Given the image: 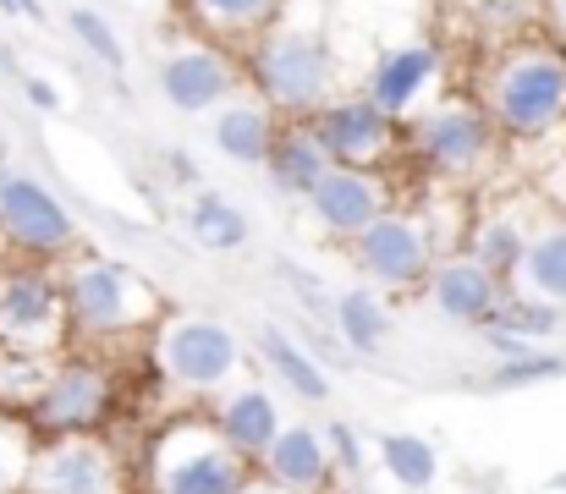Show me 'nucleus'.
I'll return each instance as SVG.
<instances>
[{"instance_id":"aec40b11","label":"nucleus","mask_w":566,"mask_h":494,"mask_svg":"<svg viewBox=\"0 0 566 494\" xmlns=\"http://www.w3.org/2000/svg\"><path fill=\"white\" fill-rule=\"evenodd\" d=\"M517 281L528 303H545V308H562L566 314V225H551L539 237H528L523 248V264H517Z\"/></svg>"},{"instance_id":"4be33fe9","label":"nucleus","mask_w":566,"mask_h":494,"mask_svg":"<svg viewBox=\"0 0 566 494\" xmlns=\"http://www.w3.org/2000/svg\"><path fill=\"white\" fill-rule=\"evenodd\" d=\"M270 176H275V187L281 192H292V198H308L319 181H325V149L308 138V127H292V133H275V149H270Z\"/></svg>"},{"instance_id":"bb28decb","label":"nucleus","mask_w":566,"mask_h":494,"mask_svg":"<svg viewBox=\"0 0 566 494\" xmlns=\"http://www.w3.org/2000/svg\"><path fill=\"white\" fill-rule=\"evenodd\" d=\"M523 248H528V237H523V225H512V220H490V225H479V237H473V264L484 270V275H517V264H523Z\"/></svg>"},{"instance_id":"6ab92c4d","label":"nucleus","mask_w":566,"mask_h":494,"mask_svg":"<svg viewBox=\"0 0 566 494\" xmlns=\"http://www.w3.org/2000/svg\"><path fill=\"white\" fill-rule=\"evenodd\" d=\"M214 149L237 165H264L275 149V111L264 99H248V94H231L220 111H214Z\"/></svg>"},{"instance_id":"9d476101","label":"nucleus","mask_w":566,"mask_h":494,"mask_svg":"<svg viewBox=\"0 0 566 494\" xmlns=\"http://www.w3.org/2000/svg\"><path fill=\"white\" fill-rule=\"evenodd\" d=\"M308 138L325 149L331 165H353V170H375L379 155L390 149L396 138V122L375 111L364 94H347V99H325L314 116H308Z\"/></svg>"},{"instance_id":"dca6fc26","label":"nucleus","mask_w":566,"mask_h":494,"mask_svg":"<svg viewBox=\"0 0 566 494\" xmlns=\"http://www.w3.org/2000/svg\"><path fill=\"white\" fill-rule=\"evenodd\" d=\"M259 479L275 494H319L331 484V451L325 434L308 423H281L270 451L259 456Z\"/></svg>"},{"instance_id":"c756f323","label":"nucleus","mask_w":566,"mask_h":494,"mask_svg":"<svg viewBox=\"0 0 566 494\" xmlns=\"http://www.w3.org/2000/svg\"><path fill=\"white\" fill-rule=\"evenodd\" d=\"M562 374H566V357H556V351H528L517 362H501L495 368V385L501 390H517V385H539V379H562Z\"/></svg>"},{"instance_id":"20e7f679","label":"nucleus","mask_w":566,"mask_h":494,"mask_svg":"<svg viewBox=\"0 0 566 494\" xmlns=\"http://www.w3.org/2000/svg\"><path fill=\"white\" fill-rule=\"evenodd\" d=\"M248 462L203 423H171L155 445V494H242Z\"/></svg>"},{"instance_id":"ddd939ff","label":"nucleus","mask_w":566,"mask_h":494,"mask_svg":"<svg viewBox=\"0 0 566 494\" xmlns=\"http://www.w3.org/2000/svg\"><path fill=\"white\" fill-rule=\"evenodd\" d=\"M160 94L182 116H209L237 94V66L214 44H182L160 61Z\"/></svg>"},{"instance_id":"0eeeda50","label":"nucleus","mask_w":566,"mask_h":494,"mask_svg":"<svg viewBox=\"0 0 566 494\" xmlns=\"http://www.w3.org/2000/svg\"><path fill=\"white\" fill-rule=\"evenodd\" d=\"M111 407V379L105 368L94 362H61L44 374L39 396L28 401V423L50 440H72V434H88Z\"/></svg>"},{"instance_id":"473e14b6","label":"nucleus","mask_w":566,"mask_h":494,"mask_svg":"<svg viewBox=\"0 0 566 494\" xmlns=\"http://www.w3.org/2000/svg\"><path fill=\"white\" fill-rule=\"evenodd\" d=\"M0 6H6L11 17H28V22H39V17H44V6H39V0H0Z\"/></svg>"},{"instance_id":"f704fd0d","label":"nucleus","mask_w":566,"mask_h":494,"mask_svg":"<svg viewBox=\"0 0 566 494\" xmlns=\"http://www.w3.org/2000/svg\"><path fill=\"white\" fill-rule=\"evenodd\" d=\"M242 494H275V490H264V484H259V490H253V484H248V490H242Z\"/></svg>"},{"instance_id":"6e6552de","label":"nucleus","mask_w":566,"mask_h":494,"mask_svg":"<svg viewBox=\"0 0 566 494\" xmlns=\"http://www.w3.org/2000/svg\"><path fill=\"white\" fill-rule=\"evenodd\" d=\"M412 133H418V155L434 165L440 176H473L495 155V127H490L484 105H468V99L423 105Z\"/></svg>"},{"instance_id":"c85d7f7f","label":"nucleus","mask_w":566,"mask_h":494,"mask_svg":"<svg viewBox=\"0 0 566 494\" xmlns=\"http://www.w3.org/2000/svg\"><path fill=\"white\" fill-rule=\"evenodd\" d=\"M28 462H33V440L22 423L0 418V494H22L28 484Z\"/></svg>"},{"instance_id":"393cba45","label":"nucleus","mask_w":566,"mask_h":494,"mask_svg":"<svg viewBox=\"0 0 566 494\" xmlns=\"http://www.w3.org/2000/svg\"><path fill=\"white\" fill-rule=\"evenodd\" d=\"M379 467H385L401 490L423 494L434 484V473H440V456H434V445H429L423 434H385V440H379Z\"/></svg>"},{"instance_id":"a878e982","label":"nucleus","mask_w":566,"mask_h":494,"mask_svg":"<svg viewBox=\"0 0 566 494\" xmlns=\"http://www.w3.org/2000/svg\"><path fill=\"white\" fill-rule=\"evenodd\" d=\"M188 231H192V242H203L209 253H231V248H242L248 220H242V209H237V203H226V198L203 192V198L188 209Z\"/></svg>"},{"instance_id":"2f4dec72","label":"nucleus","mask_w":566,"mask_h":494,"mask_svg":"<svg viewBox=\"0 0 566 494\" xmlns=\"http://www.w3.org/2000/svg\"><path fill=\"white\" fill-rule=\"evenodd\" d=\"M28 99H33L39 111H55V105H61V99H55V88H50V83H39V77H28Z\"/></svg>"},{"instance_id":"72a5a7b5","label":"nucleus","mask_w":566,"mask_h":494,"mask_svg":"<svg viewBox=\"0 0 566 494\" xmlns=\"http://www.w3.org/2000/svg\"><path fill=\"white\" fill-rule=\"evenodd\" d=\"M551 22H556V28L566 33V0H551Z\"/></svg>"},{"instance_id":"1a4fd4ad","label":"nucleus","mask_w":566,"mask_h":494,"mask_svg":"<svg viewBox=\"0 0 566 494\" xmlns=\"http://www.w3.org/2000/svg\"><path fill=\"white\" fill-rule=\"evenodd\" d=\"M0 237L28 259H55L72 248V214L44 181L0 170Z\"/></svg>"},{"instance_id":"412c9836","label":"nucleus","mask_w":566,"mask_h":494,"mask_svg":"<svg viewBox=\"0 0 566 494\" xmlns=\"http://www.w3.org/2000/svg\"><path fill=\"white\" fill-rule=\"evenodd\" d=\"M259 357L275 368V379L297 396V401H325L331 396V379H325V368L286 335V329H275V325H264L259 329Z\"/></svg>"},{"instance_id":"7c9ffc66","label":"nucleus","mask_w":566,"mask_h":494,"mask_svg":"<svg viewBox=\"0 0 566 494\" xmlns=\"http://www.w3.org/2000/svg\"><path fill=\"white\" fill-rule=\"evenodd\" d=\"M325 451H331V467L342 462V473H347V479H358V473H364V445H358V434H353L347 423H325Z\"/></svg>"},{"instance_id":"f03ea898","label":"nucleus","mask_w":566,"mask_h":494,"mask_svg":"<svg viewBox=\"0 0 566 494\" xmlns=\"http://www.w3.org/2000/svg\"><path fill=\"white\" fill-rule=\"evenodd\" d=\"M490 127L512 138H545L566 116V55L551 44H512L490 72Z\"/></svg>"},{"instance_id":"c9c22d12","label":"nucleus","mask_w":566,"mask_h":494,"mask_svg":"<svg viewBox=\"0 0 566 494\" xmlns=\"http://www.w3.org/2000/svg\"><path fill=\"white\" fill-rule=\"evenodd\" d=\"M342 494H369V490H364V484H353V490H342Z\"/></svg>"},{"instance_id":"f8f14e48","label":"nucleus","mask_w":566,"mask_h":494,"mask_svg":"<svg viewBox=\"0 0 566 494\" xmlns=\"http://www.w3.org/2000/svg\"><path fill=\"white\" fill-rule=\"evenodd\" d=\"M434 83H440V50L429 39H412V44L379 50L375 66H369V83H364V99L396 122V116L418 111L434 94Z\"/></svg>"},{"instance_id":"b1692460","label":"nucleus","mask_w":566,"mask_h":494,"mask_svg":"<svg viewBox=\"0 0 566 494\" xmlns=\"http://www.w3.org/2000/svg\"><path fill=\"white\" fill-rule=\"evenodd\" d=\"M203 33L214 39H242V33H264L270 17L281 11V0H188Z\"/></svg>"},{"instance_id":"423d86ee","label":"nucleus","mask_w":566,"mask_h":494,"mask_svg":"<svg viewBox=\"0 0 566 494\" xmlns=\"http://www.w3.org/2000/svg\"><path fill=\"white\" fill-rule=\"evenodd\" d=\"M66 297H61V281L33 270V264H17V270H0V351L11 357H39L55 351L66 340Z\"/></svg>"},{"instance_id":"39448f33","label":"nucleus","mask_w":566,"mask_h":494,"mask_svg":"<svg viewBox=\"0 0 566 494\" xmlns=\"http://www.w3.org/2000/svg\"><path fill=\"white\" fill-rule=\"evenodd\" d=\"M155 362L171 385H182L192 396H209V390H226V379L242 368V340L220 319L177 314L155 335Z\"/></svg>"},{"instance_id":"7ed1b4c3","label":"nucleus","mask_w":566,"mask_h":494,"mask_svg":"<svg viewBox=\"0 0 566 494\" xmlns=\"http://www.w3.org/2000/svg\"><path fill=\"white\" fill-rule=\"evenodd\" d=\"M61 297H66V325L88 335H127L160 319V297L116 259L72 264V275L61 281Z\"/></svg>"},{"instance_id":"5701e85b","label":"nucleus","mask_w":566,"mask_h":494,"mask_svg":"<svg viewBox=\"0 0 566 494\" xmlns=\"http://www.w3.org/2000/svg\"><path fill=\"white\" fill-rule=\"evenodd\" d=\"M331 314H336V329H342V340H347L353 351H379V340L390 335V308H385V297L369 292V286L342 292Z\"/></svg>"},{"instance_id":"f3484780","label":"nucleus","mask_w":566,"mask_h":494,"mask_svg":"<svg viewBox=\"0 0 566 494\" xmlns=\"http://www.w3.org/2000/svg\"><path fill=\"white\" fill-rule=\"evenodd\" d=\"M429 297H434V308H440L446 319H457V325H490L495 308L506 303L501 281L484 275L468 253L434 264V275H429Z\"/></svg>"},{"instance_id":"f257e3e1","label":"nucleus","mask_w":566,"mask_h":494,"mask_svg":"<svg viewBox=\"0 0 566 494\" xmlns=\"http://www.w3.org/2000/svg\"><path fill=\"white\" fill-rule=\"evenodd\" d=\"M253 77H259V99L270 111L314 116L331 99V88H336V50L325 39V22L303 17V0H292V6L281 0V11L259 33Z\"/></svg>"},{"instance_id":"2eb2a0df","label":"nucleus","mask_w":566,"mask_h":494,"mask_svg":"<svg viewBox=\"0 0 566 494\" xmlns=\"http://www.w3.org/2000/svg\"><path fill=\"white\" fill-rule=\"evenodd\" d=\"M308 209L314 220L331 231V237H358L369 231L379 214L390 209V192L375 170H353V165H331L325 181L308 192Z\"/></svg>"},{"instance_id":"a211bd4d","label":"nucleus","mask_w":566,"mask_h":494,"mask_svg":"<svg viewBox=\"0 0 566 494\" xmlns=\"http://www.w3.org/2000/svg\"><path fill=\"white\" fill-rule=\"evenodd\" d=\"M214 434L242 456V462H259L270 451V440L281 434V412L270 401V390L259 385H231L226 401L214 407Z\"/></svg>"},{"instance_id":"9b49d317","label":"nucleus","mask_w":566,"mask_h":494,"mask_svg":"<svg viewBox=\"0 0 566 494\" xmlns=\"http://www.w3.org/2000/svg\"><path fill=\"white\" fill-rule=\"evenodd\" d=\"M22 490H33V494H116V456H111L99 440H88V434L50 440L44 451H33Z\"/></svg>"},{"instance_id":"4468645a","label":"nucleus","mask_w":566,"mask_h":494,"mask_svg":"<svg viewBox=\"0 0 566 494\" xmlns=\"http://www.w3.org/2000/svg\"><path fill=\"white\" fill-rule=\"evenodd\" d=\"M429 259H434V242L407 214H390L385 209L369 231H358V264L379 286H412V281H423Z\"/></svg>"},{"instance_id":"cd10ccee","label":"nucleus","mask_w":566,"mask_h":494,"mask_svg":"<svg viewBox=\"0 0 566 494\" xmlns=\"http://www.w3.org/2000/svg\"><path fill=\"white\" fill-rule=\"evenodd\" d=\"M66 28H72V39H77L83 50H94V61H99V66H111V72H122V66H127V50H122L116 28H111L94 6H72V11H66Z\"/></svg>"}]
</instances>
